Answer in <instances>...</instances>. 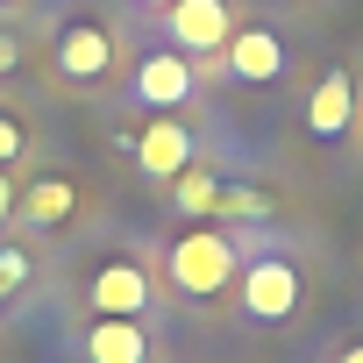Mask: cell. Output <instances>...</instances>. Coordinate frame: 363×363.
Masks as SVG:
<instances>
[{
    "label": "cell",
    "mask_w": 363,
    "mask_h": 363,
    "mask_svg": "<svg viewBox=\"0 0 363 363\" xmlns=\"http://www.w3.org/2000/svg\"><path fill=\"white\" fill-rule=\"evenodd\" d=\"M171 285L193 292V299H214L221 285H235V242L221 228H193L171 242Z\"/></svg>",
    "instance_id": "6da1fadb"
},
{
    "label": "cell",
    "mask_w": 363,
    "mask_h": 363,
    "mask_svg": "<svg viewBox=\"0 0 363 363\" xmlns=\"http://www.w3.org/2000/svg\"><path fill=\"white\" fill-rule=\"evenodd\" d=\"M164 29H171L178 50H228L235 15H228V0H171V8H164Z\"/></svg>",
    "instance_id": "7a4b0ae2"
},
{
    "label": "cell",
    "mask_w": 363,
    "mask_h": 363,
    "mask_svg": "<svg viewBox=\"0 0 363 363\" xmlns=\"http://www.w3.org/2000/svg\"><path fill=\"white\" fill-rule=\"evenodd\" d=\"M292 306H299V271L285 257H257L242 271V313L250 320H285Z\"/></svg>",
    "instance_id": "3957f363"
},
{
    "label": "cell",
    "mask_w": 363,
    "mask_h": 363,
    "mask_svg": "<svg viewBox=\"0 0 363 363\" xmlns=\"http://www.w3.org/2000/svg\"><path fill=\"white\" fill-rule=\"evenodd\" d=\"M228 72L250 79V86H271V79H285V43L271 29H235L228 36Z\"/></svg>",
    "instance_id": "277c9868"
},
{
    "label": "cell",
    "mask_w": 363,
    "mask_h": 363,
    "mask_svg": "<svg viewBox=\"0 0 363 363\" xmlns=\"http://www.w3.org/2000/svg\"><path fill=\"white\" fill-rule=\"evenodd\" d=\"M150 306V278L135 264H100L93 271V313H121V320H143Z\"/></svg>",
    "instance_id": "5b68a950"
},
{
    "label": "cell",
    "mask_w": 363,
    "mask_h": 363,
    "mask_svg": "<svg viewBox=\"0 0 363 363\" xmlns=\"http://www.w3.org/2000/svg\"><path fill=\"white\" fill-rule=\"evenodd\" d=\"M135 164H143L150 178H178V171L193 164V135L178 128V121H164V114H157V121L135 135Z\"/></svg>",
    "instance_id": "8992f818"
},
{
    "label": "cell",
    "mask_w": 363,
    "mask_h": 363,
    "mask_svg": "<svg viewBox=\"0 0 363 363\" xmlns=\"http://www.w3.org/2000/svg\"><path fill=\"white\" fill-rule=\"evenodd\" d=\"M57 65H65V79H100V72L114 65V36H107L100 22H72V29L57 36Z\"/></svg>",
    "instance_id": "52a82bcc"
},
{
    "label": "cell",
    "mask_w": 363,
    "mask_h": 363,
    "mask_svg": "<svg viewBox=\"0 0 363 363\" xmlns=\"http://www.w3.org/2000/svg\"><path fill=\"white\" fill-rule=\"evenodd\" d=\"M86 363H150V335H143V320L100 313L93 335H86Z\"/></svg>",
    "instance_id": "ba28073f"
},
{
    "label": "cell",
    "mask_w": 363,
    "mask_h": 363,
    "mask_svg": "<svg viewBox=\"0 0 363 363\" xmlns=\"http://www.w3.org/2000/svg\"><path fill=\"white\" fill-rule=\"evenodd\" d=\"M186 93H193V65H186V57H143V72H135V100H143V107L171 114Z\"/></svg>",
    "instance_id": "9c48e42d"
},
{
    "label": "cell",
    "mask_w": 363,
    "mask_h": 363,
    "mask_svg": "<svg viewBox=\"0 0 363 363\" xmlns=\"http://www.w3.org/2000/svg\"><path fill=\"white\" fill-rule=\"evenodd\" d=\"M349 121H356V79L349 72H328L313 86V100H306V128L313 135H342Z\"/></svg>",
    "instance_id": "30bf717a"
},
{
    "label": "cell",
    "mask_w": 363,
    "mask_h": 363,
    "mask_svg": "<svg viewBox=\"0 0 363 363\" xmlns=\"http://www.w3.org/2000/svg\"><path fill=\"white\" fill-rule=\"evenodd\" d=\"M72 207H79L72 178H43V186H29V200H22V214H29L36 228H57V221H65Z\"/></svg>",
    "instance_id": "8fae6325"
},
{
    "label": "cell",
    "mask_w": 363,
    "mask_h": 363,
    "mask_svg": "<svg viewBox=\"0 0 363 363\" xmlns=\"http://www.w3.org/2000/svg\"><path fill=\"white\" fill-rule=\"evenodd\" d=\"M171 200L186 207V214H214V200H221V178H214V171H193V164H186V171L171 178Z\"/></svg>",
    "instance_id": "7c38bea8"
},
{
    "label": "cell",
    "mask_w": 363,
    "mask_h": 363,
    "mask_svg": "<svg viewBox=\"0 0 363 363\" xmlns=\"http://www.w3.org/2000/svg\"><path fill=\"white\" fill-rule=\"evenodd\" d=\"M214 214H221V221H264V214H271V200H264L257 186H221Z\"/></svg>",
    "instance_id": "4fadbf2b"
},
{
    "label": "cell",
    "mask_w": 363,
    "mask_h": 363,
    "mask_svg": "<svg viewBox=\"0 0 363 363\" xmlns=\"http://www.w3.org/2000/svg\"><path fill=\"white\" fill-rule=\"evenodd\" d=\"M15 157H22V121H15V114H0V171H8Z\"/></svg>",
    "instance_id": "5bb4252c"
},
{
    "label": "cell",
    "mask_w": 363,
    "mask_h": 363,
    "mask_svg": "<svg viewBox=\"0 0 363 363\" xmlns=\"http://www.w3.org/2000/svg\"><path fill=\"white\" fill-rule=\"evenodd\" d=\"M0 278H8V292H15V285L29 278V257H22V250H0Z\"/></svg>",
    "instance_id": "9a60e30c"
},
{
    "label": "cell",
    "mask_w": 363,
    "mask_h": 363,
    "mask_svg": "<svg viewBox=\"0 0 363 363\" xmlns=\"http://www.w3.org/2000/svg\"><path fill=\"white\" fill-rule=\"evenodd\" d=\"M15 214V186H8V171H0V221Z\"/></svg>",
    "instance_id": "2e32d148"
},
{
    "label": "cell",
    "mask_w": 363,
    "mask_h": 363,
    "mask_svg": "<svg viewBox=\"0 0 363 363\" xmlns=\"http://www.w3.org/2000/svg\"><path fill=\"white\" fill-rule=\"evenodd\" d=\"M335 363H363V342H349V349H342V356H335Z\"/></svg>",
    "instance_id": "e0dca14e"
},
{
    "label": "cell",
    "mask_w": 363,
    "mask_h": 363,
    "mask_svg": "<svg viewBox=\"0 0 363 363\" xmlns=\"http://www.w3.org/2000/svg\"><path fill=\"white\" fill-rule=\"evenodd\" d=\"M0 306H8V278H0Z\"/></svg>",
    "instance_id": "ac0fdd59"
},
{
    "label": "cell",
    "mask_w": 363,
    "mask_h": 363,
    "mask_svg": "<svg viewBox=\"0 0 363 363\" xmlns=\"http://www.w3.org/2000/svg\"><path fill=\"white\" fill-rule=\"evenodd\" d=\"M143 8H171V0H143Z\"/></svg>",
    "instance_id": "d6986e66"
}]
</instances>
